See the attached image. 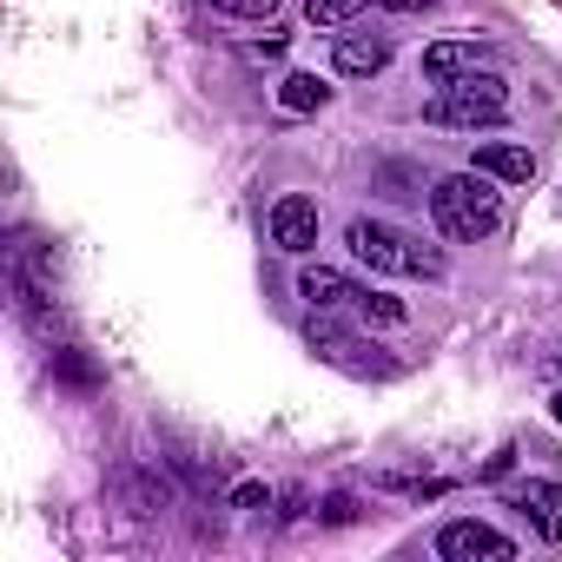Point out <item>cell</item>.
Listing matches in <instances>:
<instances>
[{
    "label": "cell",
    "mask_w": 562,
    "mask_h": 562,
    "mask_svg": "<svg viewBox=\"0 0 562 562\" xmlns=\"http://www.w3.org/2000/svg\"><path fill=\"white\" fill-rule=\"evenodd\" d=\"M476 67H483V41H437V47H424V80L430 87H450V80H463Z\"/></svg>",
    "instance_id": "8"
},
{
    "label": "cell",
    "mask_w": 562,
    "mask_h": 562,
    "mask_svg": "<svg viewBox=\"0 0 562 562\" xmlns=\"http://www.w3.org/2000/svg\"><path fill=\"white\" fill-rule=\"evenodd\" d=\"M345 245H351V258H364V265L384 271V278H443V251L424 245V238H404V232L384 225V218H351Z\"/></svg>",
    "instance_id": "2"
},
{
    "label": "cell",
    "mask_w": 562,
    "mask_h": 562,
    "mask_svg": "<svg viewBox=\"0 0 562 562\" xmlns=\"http://www.w3.org/2000/svg\"><path fill=\"white\" fill-rule=\"evenodd\" d=\"M437 555L443 562H509L516 555V542L503 536V529H490V522H476V516H463V522H443V536H437Z\"/></svg>",
    "instance_id": "4"
},
{
    "label": "cell",
    "mask_w": 562,
    "mask_h": 562,
    "mask_svg": "<svg viewBox=\"0 0 562 562\" xmlns=\"http://www.w3.org/2000/svg\"><path fill=\"white\" fill-rule=\"evenodd\" d=\"M358 14V0H305V21L312 27H345Z\"/></svg>",
    "instance_id": "14"
},
{
    "label": "cell",
    "mask_w": 562,
    "mask_h": 562,
    "mask_svg": "<svg viewBox=\"0 0 562 562\" xmlns=\"http://www.w3.org/2000/svg\"><path fill=\"white\" fill-rule=\"evenodd\" d=\"M509 509H522L542 542H562V483H522L509 496Z\"/></svg>",
    "instance_id": "6"
},
{
    "label": "cell",
    "mask_w": 562,
    "mask_h": 562,
    "mask_svg": "<svg viewBox=\"0 0 562 562\" xmlns=\"http://www.w3.org/2000/svg\"><path fill=\"white\" fill-rule=\"evenodd\" d=\"M271 245L278 251H312L318 245V199L305 192H285L271 205Z\"/></svg>",
    "instance_id": "5"
},
{
    "label": "cell",
    "mask_w": 562,
    "mask_h": 562,
    "mask_svg": "<svg viewBox=\"0 0 562 562\" xmlns=\"http://www.w3.org/2000/svg\"><path fill=\"white\" fill-rule=\"evenodd\" d=\"M358 312H364L371 325H404V318H411V305H404V299H391V292H364V299H358Z\"/></svg>",
    "instance_id": "13"
},
{
    "label": "cell",
    "mask_w": 562,
    "mask_h": 562,
    "mask_svg": "<svg viewBox=\"0 0 562 562\" xmlns=\"http://www.w3.org/2000/svg\"><path fill=\"white\" fill-rule=\"evenodd\" d=\"M549 417H555V424H562V391H555V397H549Z\"/></svg>",
    "instance_id": "19"
},
{
    "label": "cell",
    "mask_w": 562,
    "mask_h": 562,
    "mask_svg": "<svg viewBox=\"0 0 562 562\" xmlns=\"http://www.w3.org/2000/svg\"><path fill=\"white\" fill-rule=\"evenodd\" d=\"M391 14H417V8H437V0H384Z\"/></svg>",
    "instance_id": "18"
},
{
    "label": "cell",
    "mask_w": 562,
    "mask_h": 562,
    "mask_svg": "<svg viewBox=\"0 0 562 562\" xmlns=\"http://www.w3.org/2000/svg\"><path fill=\"white\" fill-rule=\"evenodd\" d=\"M278 8V0H225V14H238V21H265Z\"/></svg>",
    "instance_id": "17"
},
{
    "label": "cell",
    "mask_w": 562,
    "mask_h": 562,
    "mask_svg": "<svg viewBox=\"0 0 562 562\" xmlns=\"http://www.w3.org/2000/svg\"><path fill=\"white\" fill-rule=\"evenodd\" d=\"M430 218H437L443 238L476 245V238H490V232L503 225V192H496V179L476 172V166H470V172H450V179L430 186Z\"/></svg>",
    "instance_id": "1"
},
{
    "label": "cell",
    "mask_w": 562,
    "mask_h": 562,
    "mask_svg": "<svg viewBox=\"0 0 562 562\" xmlns=\"http://www.w3.org/2000/svg\"><path fill=\"white\" fill-rule=\"evenodd\" d=\"M338 74H351V80H371V74H384L391 67V41L384 34H338Z\"/></svg>",
    "instance_id": "9"
},
{
    "label": "cell",
    "mask_w": 562,
    "mask_h": 562,
    "mask_svg": "<svg viewBox=\"0 0 562 562\" xmlns=\"http://www.w3.org/2000/svg\"><path fill=\"white\" fill-rule=\"evenodd\" d=\"M232 509H271V490L265 483H238L232 490Z\"/></svg>",
    "instance_id": "16"
},
{
    "label": "cell",
    "mask_w": 562,
    "mask_h": 562,
    "mask_svg": "<svg viewBox=\"0 0 562 562\" xmlns=\"http://www.w3.org/2000/svg\"><path fill=\"white\" fill-rule=\"evenodd\" d=\"M470 166H476V172H490V179H529V172H536L529 146H516V139H483Z\"/></svg>",
    "instance_id": "10"
},
{
    "label": "cell",
    "mask_w": 562,
    "mask_h": 562,
    "mask_svg": "<svg viewBox=\"0 0 562 562\" xmlns=\"http://www.w3.org/2000/svg\"><path fill=\"white\" fill-rule=\"evenodd\" d=\"M358 8H371V0H358Z\"/></svg>",
    "instance_id": "20"
},
{
    "label": "cell",
    "mask_w": 562,
    "mask_h": 562,
    "mask_svg": "<svg viewBox=\"0 0 562 562\" xmlns=\"http://www.w3.org/2000/svg\"><path fill=\"white\" fill-rule=\"evenodd\" d=\"M364 509H358V496H325L318 503V522H358Z\"/></svg>",
    "instance_id": "15"
},
{
    "label": "cell",
    "mask_w": 562,
    "mask_h": 562,
    "mask_svg": "<svg viewBox=\"0 0 562 562\" xmlns=\"http://www.w3.org/2000/svg\"><path fill=\"white\" fill-rule=\"evenodd\" d=\"M299 299H312V312H345V305H358V299H364V285H351V278H345V271H331V265H305Z\"/></svg>",
    "instance_id": "7"
},
{
    "label": "cell",
    "mask_w": 562,
    "mask_h": 562,
    "mask_svg": "<svg viewBox=\"0 0 562 562\" xmlns=\"http://www.w3.org/2000/svg\"><path fill=\"white\" fill-rule=\"evenodd\" d=\"M278 106H285V113H325L331 87L318 74H285V80H278Z\"/></svg>",
    "instance_id": "11"
},
{
    "label": "cell",
    "mask_w": 562,
    "mask_h": 562,
    "mask_svg": "<svg viewBox=\"0 0 562 562\" xmlns=\"http://www.w3.org/2000/svg\"><path fill=\"white\" fill-rule=\"evenodd\" d=\"M424 120L430 126H496V120H509V80L503 74H463V80H450V87H437V100L424 106Z\"/></svg>",
    "instance_id": "3"
},
{
    "label": "cell",
    "mask_w": 562,
    "mask_h": 562,
    "mask_svg": "<svg viewBox=\"0 0 562 562\" xmlns=\"http://www.w3.org/2000/svg\"><path fill=\"white\" fill-rule=\"evenodd\" d=\"M54 378H60V384H74V391H93V384H100L93 358H87V351H74V345H60V351H54Z\"/></svg>",
    "instance_id": "12"
}]
</instances>
